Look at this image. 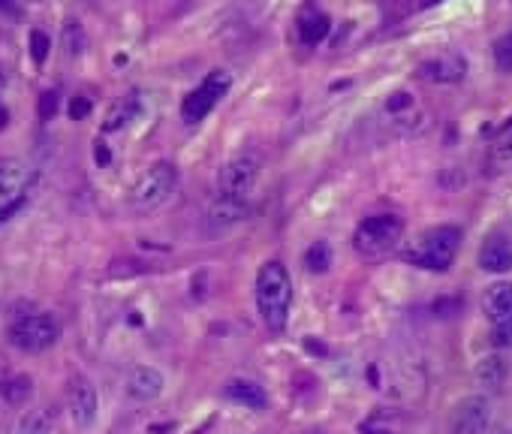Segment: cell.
I'll return each mask as SVG.
<instances>
[{"label": "cell", "instance_id": "6da1fadb", "mask_svg": "<svg viewBox=\"0 0 512 434\" xmlns=\"http://www.w3.org/2000/svg\"><path fill=\"white\" fill-rule=\"evenodd\" d=\"M256 178H260V160L256 154L244 151L235 154L217 175V193L208 205V233H226L232 227H238L247 211H250V199H253V187Z\"/></svg>", "mask_w": 512, "mask_h": 434}, {"label": "cell", "instance_id": "ba28073f", "mask_svg": "<svg viewBox=\"0 0 512 434\" xmlns=\"http://www.w3.org/2000/svg\"><path fill=\"white\" fill-rule=\"evenodd\" d=\"M175 187H178V169H175V163L160 160V163H154L136 181V187L130 193V202H133L136 211H151V208L163 205L175 193Z\"/></svg>", "mask_w": 512, "mask_h": 434}, {"label": "cell", "instance_id": "603a6c76", "mask_svg": "<svg viewBox=\"0 0 512 434\" xmlns=\"http://www.w3.org/2000/svg\"><path fill=\"white\" fill-rule=\"evenodd\" d=\"M31 55H34L37 64H43L49 58V37L43 31H34L31 34Z\"/></svg>", "mask_w": 512, "mask_h": 434}, {"label": "cell", "instance_id": "d4e9b609", "mask_svg": "<svg viewBox=\"0 0 512 434\" xmlns=\"http://www.w3.org/2000/svg\"><path fill=\"white\" fill-rule=\"evenodd\" d=\"M88 112H91V103H88V97H76V100H73V106H70V115L79 121V118H85Z\"/></svg>", "mask_w": 512, "mask_h": 434}, {"label": "cell", "instance_id": "3957f363", "mask_svg": "<svg viewBox=\"0 0 512 434\" xmlns=\"http://www.w3.org/2000/svg\"><path fill=\"white\" fill-rule=\"evenodd\" d=\"M458 248H461V230L452 224H443V227L425 230L404 251V260L413 263L416 269H425V272H446L455 263Z\"/></svg>", "mask_w": 512, "mask_h": 434}, {"label": "cell", "instance_id": "9a60e30c", "mask_svg": "<svg viewBox=\"0 0 512 434\" xmlns=\"http://www.w3.org/2000/svg\"><path fill=\"white\" fill-rule=\"evenodd\" d=\"M223 392H226L229 401H235V404H241L247 410H266L269 407L266 389L256 383V380H250V377H232Z\"/></svg>", "mask_w": 512, "mask_h": 434}, {"label": "cell", "instance_id": "52a82bcc", "mask_svg": "<svg viewBox=\"0 0 512 434\" xmlns=\"http://www.w3.org/2000/svg\"><path fill=\"white\" fill-rule=\"evenodd\" d=\"M482 314L497 347H512V281H494L482 293Z\"/></svg>", "mask_w": 512, "mask_h": 434}, {"label": "cell", "instance_id": "4fadbf2b", "mask_svg": "<svg viewBox=\"0 0 512 434\" xmlns=\"http://www.w3.org/2000/svg\"><path fill=\"white\" fill-rule=\"evenodd\" d=\"M422 76L428 82H440V85L461 82L467 76V61L461 55H455V52H443V55L422 64Z\"/></svg>", "mask_w": 512, "mask_h": 434}, {"label": "cell", "instance_id": "ac0fdd59", "mask_svg": "<svg viewBox=\"0 0 512 434\" xmlns=\"http://www.w3.org/2000/svg\"><path fill=\"white\" fill-rule=\"evenodd\" d=\"M476 377H479V383H485V386H500L503 383V377H506V362L500 359V356H488V359H482L479 362V368H476Z\"/></svg>", "mask_w": 512, "mask_h": 434}, {"label": "cell", "instance_id": "7a4b0ae2", "mask_svg": "<svg viewBox=\"0 0 512 434\" xmlns=\"http://www.w3.org/2000/svg\"><path fill=\"white\" fill-rule=\"evenodd\" d=\"M256 308L269 332H284L293 308V278L281 260H269L256 272Z\"/></svg>", "mask_w": 512, "mask_h": 434}, {"label": "cell", "instance_id": "8992f818", "mask_svg": "<svg viewBox=\"0 0 512 434\" xmlns=\"http://www.w3.org/2000/svg\"><path fill=\"white\" fill-rule=\"evenodd\" d=\"M229 88H232V76H229L226 70H211V73L184 97V103H181V118H184L187 124L205 121V118L220 106V100L229 94Z\"/></svg>", "mask_w": 512, "mask_h": 434}, {"label": "cell", "instance_id": "8fae6325", "mask_svg": "<svg viewBox=\"0 0 512 434\" xmlns=\"http://www.w3.org/2000/svg\"><path fill=\"white\" fill-rule=\"evenodd\" d=\"M34 181V169L22 160H0V205H7L25 196L28 184Z\"/></svg>", "mask_w": 512, "mask_h": 434}, {"label": "cell", "instance_id": "7402d4cb", "mask_svg": "<svg viewBox=\"0 0 512 434\" xmlns=\"http://www.w3.org/2000/svg\"><path fill=\"white\" fill-rule=\"evenodd\" d=\"M491 157H494V163H512V133H506V136H500L497 142H494V148H491Z\"/></svg>", "mask_w": 512, "mask_h": 434}, {"label": "cell", "instance_id": "5b68a950", "mask_svg": "<svg viewBox=\"0 0 512 434\" xmlns=\"http://www.w3.org/2000/svg\"><path fill=\"white\" fill-rule=\"evenodd\" d=\"M401 236H404V221L398 214H374L356 227L353 248L362 257H383L401 242Z\"/></svg>", "mask_w": 512, "mask_h": 434}, {"label": "cell", "instance_id": "9c48e42d", "mask_svg": "<svg viewBox=\"0 0 512 434\" xmlns=\"http://www.w3.org/2000/svg\"><path fill=\"white\" fill-rule=\"evenodd\" d=\"M67 401H70V416L79 428H91L94 419H97V410H100V398H97V389L88 377H73L70 383V392H67Z\"/></svg>", "mask_w": 512, "mask_h": 434}, {"label": "cell", "instance_id": "7c38bea8", "mask_svg": "<svg viewBox=\"0 0 512 434\" xmlns=\"http://www.w3.org/2000/svg\"><path fill=\"white\" fill-rule=\"evenodd\" d=\"M124 386H127V395L133 401H154V398L163 395L166 377L157 368H151V365H139V368H133L127 374V383Z\"/></svg>", "mask_w": 512, "mask_h": 434}, {"label": "cell", "instance_id": "4316f807", "mask_svg": "<svg viewBox=\"0 0 512 434\" xmlns=\"http://www.w3.org/2000/svg\"><path fill=\"white\" fill-rule=\"evenodd\" d=\"M434 4H443V0H419L416 7H419V10H425V7H434Z\"/></svg>", "mask_w": 512, "mask_h": 434}, {"label": "cell", "instance_id": "2e32d148", "mask_svg": "<svg viewBox=\"0 0 512 434\" xmlns=\"http://www.w3.org/2000/svg\"><path fill=\"white\" fill-rule=\"evenodd\" d=\"M136 112H139V97H136V94H127V97H121V100H118V103L109 109L103 130H106V133H112V130H121V127H127V124L136 118Z\"/></svg>", "mask_w": 512, "mask_h": 434}, {"label": "cell", "instance_id": "484cf974", "mask_svg": "<svg viewBox=\"0 0 512 434\" xmlns=\"http://www.w3.org/2000/svg\"><path fill=\"white\" fill-rule=\"evenodd\" d=\"M43 103H46V106H43V118H49V115H52V109H55V94H46V97H43Z\"/></svg>", "mask_w": 512, "mask_h": 434}, {"label": "cell", "instance_id": "277c9868", "mask_svg": "<svg viewBox=\"0 0 512 434\" xmlns=\"http://www.w3.org/2000/svg\"><path fill=\"white\" fill-rule=\"evenodd\" d=\"M7 338L25 353H40L58 341V323L52 320V314L43 311H19L7 326Z\"/></svg>", "mask_w": 512, "mask_h": 434}, {"label": "cell", "instance_id": "cb8c5ba5", "mask_svg": "<svg viewBox=\"0 0 512 434\" xmlns=\"http://www.w3.org/2000/svg\"><path fill=\"white\" fill-rule=\"evenodd\" d=\"M25 205V196H19V199H13V202H7V205H0V224H7L10 221V217L19 211Z\"/></svg>", "mask_w": 512, "mask_h": 434}, {"label": "cell", "instance_id": "d6986e66", "mask_svg": "<svg viewBox=\"0 0 512 434\" xmlns=\"http://www.w3.org/2000/svg\"><path fill=\"white\" fill-rule=\"evenodd\" d=\"M305 266H308V272H314V275L329 272V266H332V251H329V245H326V242L311 245L308 254H305Z\"/></svg>", "mask_w": 512, "mask_h": 434}, {"label": "cell", "instance_id": "ffe728a7", "mask_svg": "<svg viewBox=\"0 0 512 434\" xmlns=\"http://www.w3.org/2000/svg\"><path fill=\"white\" fill-rule=\"evenodd\" d=\"M4 395L13 401V404H22L28 395H31V386H28V377H16V380H4Z\"/></svg>", "mask_w": 512, "mask_h": 434}, {"label": "cell", "instance_id": "30bf717a", "mask_svg": "<svg viewBox=\"0 0 512 434\" xmlns=\"http://www.w3.org/2000/svg\"><path fill=\"white\" fill-rule=\"evenodd\" d=\"M479 269L488 275H506L512 272V239L503 233H494L479 248Z\"/></svg>", "mask_w": 512, "mask_h": 434}, {"label": "cell", "instance_id": "5bb4252c", "mask_svg": "<svg viewBox=\"0 0 512 434\" xmlns=\"http://www.w3.org/2000/svg\"><path fill=\"white\" fill-rule=\"evenodd\" d=\"M491 422V404L488 398H467L461 407H458V416H455V431L458 434H485Z\"/></svg>", "mask_w": 512, "mask_h": 434}, {"label": "cell", "instance_id": "44dd1931", "mask_svg": "<svg viewBox=\"0 0 512 434\" xmlns=\"http://www.w3.org/2000/svg\"><path fill=\"white\" fill-rule=\"evenodd\" d=\"M494 61L503 73H512V34H506L503 40H497L494 46Z\"/></svg>", "mask_w": 512, "mask_h": 434}, {"label": "cell", "instance_id": "e0dca14e", "mask_svg": "<svg viewBox=\"0 0 512 434\" xmlns=\"http://www.w3.org/2000/svg\"><path fill=\"white\" fill-rule=\"evenodd\" d=\"M329 34V19L323 13H305L302 22H299V37L308 43V46H317L323 37Z\"/></svg>", "mask_w": 512, "mask_h": 434}]
</instances>
